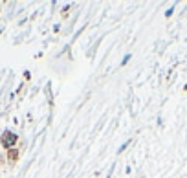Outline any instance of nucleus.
Listing matches in <instances>:
<instances>
[{
	"label": "nucleus",
	"instance_id": "f257e3e1",
	"mask_svg": "<svg viewBox=\"0 0 187 178\" xmlns=\"http://www.w3.org/2000/svg\"><path fill=\"white\" fill-rule=\"evenodd\" d=\"M2 141H4V145H7V147H9V145H13V143L17 141V136H15L13 132H6V134L2 136Z\"/></svg>",
	"mask_w": 187,
	"mask_h": 178
}]
</instances>
